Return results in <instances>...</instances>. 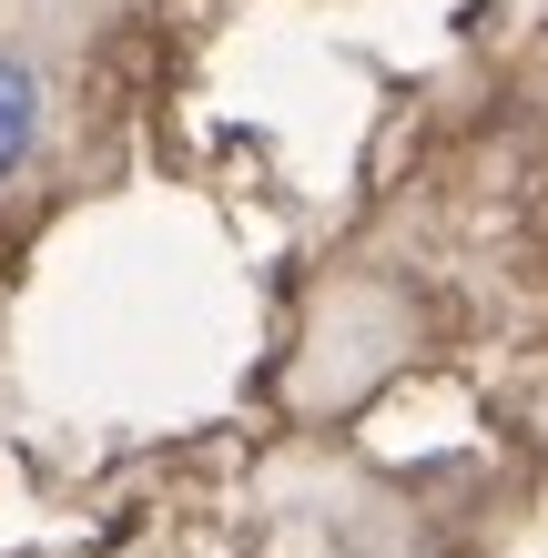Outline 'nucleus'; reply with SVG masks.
<instances>
[{"instance_id": "obj_1", "label": "nucleus", "mask_w": 548, "mask_h": 558, "mask_svg": "<svg viewBox=\"0 0 548 558\" xmlns=\"http://www.w3.org/2000/svg\"><path fill=\"white\" fill-rule=\"evenodd\" d=\"M31 133H41V82L21 61H0V183L31 162Z\"/></svg>"}]
</instances>
